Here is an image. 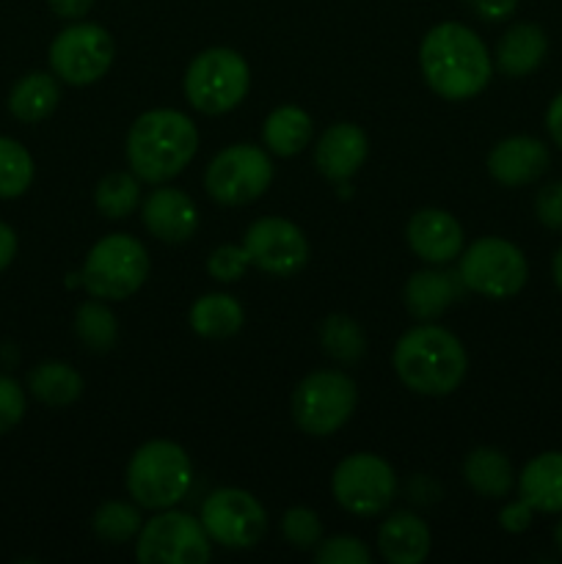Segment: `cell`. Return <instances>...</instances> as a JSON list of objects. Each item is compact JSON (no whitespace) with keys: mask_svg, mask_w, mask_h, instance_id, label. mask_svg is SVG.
Wrapping results in <instances>:
<instances>
[{"mask_svg":"<svg viewBox=\"0 0 562 564\" xmlns=\"http://www.w3.org/2000/svg\"><path fill=\"white\" fill-rule=\"evenodd\" d=\"M356 402V383L345 372L320 369L298 383L292 394V419L312 438H328L350 422Z\"/></svg>","mask_w":562,"mask_h":564,"instance_id":"obj_7","label":"cell"},{"mask_svg":"<svg viewBox=\"0 0 562 564\" xmlns=\"http://www.w3.org/2000/svg\"><path fill=\"white\" fill-rule=\"evenodd\" d=\"M312 116L298 105H281L264 119V147L279 158H292L303 152L312 141Z\"/></svg>","mask_w":562,"mask_h":564,"instance_id":"obj_26","label":"cell"},{"mask_svg":"<svg viewBox=\"0 0 562 564\" xmlns=\"http://www.w3.org/2000/svg\"><path fill=\"white\" fill-rule=\"evenodd\" d=\"M138 202H141L138 176L127 174V171H114V174L102 176L94 191V204L105 218H127L130 213H136Z\"/></svg>","mask_w":562,"mask_h":564,"instance_id":"obj_30","label":"cell"},{"mask_svg":"<svg viewBox=\"0 0 562 564\" xmlns=\"http://www.w3.org/2000/svg\"><path fill=\"white\" fill-rule=\"evenodd\" d=\"M549 147L529 135L505 138L488 154V174L505 187L532 185V182H538L549 171Z\"/></svg>","mask_w":562,"mask_h":564,"instance_id":"obj_15","label":"cell"},{"mask_svg":"<svg viewBox=\"0 0 562 564\" xmlns=\"http://www.w3.org/2000/svg\"><path fill=\"white\" fill-rule=\"evenodd\" d=\"M281 534L298 551L317 549L323 540V523H320L317 512L306 510V507H292L281 518Z\"/></svg>","mask_w":562,"mask_h":564,"instance_id":"obj_33","label":"cell"},{"mask_svg":"<svg viewBox=\"0 0 562 564\" xmlns=\"http://www.w3.org/2000/svg\"><path fill=\"white\" fill-rule=\"evenodd\" d=\"M202 523L213 543L240 551L262 540L268 516H264V507L246 490L220 488L204 501Z\"/></svg>","mask_w":562,"mask_h":564,"instance_id":"obj_13","label":"cell"},{"mask_svg":"<svg viewBox=\"0 0 562 564\" xmlns=\"http://www.w3.org/2000/svg\"><path fill=\"white\" fill-rule=\"evenodd\" d=\"M273 182V163L268 152L253 143H235V147L220 149L207 165L204 187L209 198H215L224 207H242V204L257 202Z\"/></svg>","mask_w":562,"mask_h":564,"instance_id":"obj_9","label":"cell"},{"mask_svg":"<svg viewBox=\"0 0 562 564\" xmlns=\"http://www.w3.org/2000/svg\"><path fill=\"white\" fill-rule=\"evenodd\" d=\"M125 482L138 507L158 512L171 510L185 499L193 485L191 457L174 441H149L132 455Z\"/></svg>","mask_w":562,"mask_h":564,"instance_id":"obj_4","label":"cell"},{"mask_svg":"<svg viewBox=\"0 0 562 564\" xmlns=\"http://www.w3.org/2000/svg\"><path fill=\"white\" fill-rule=\"evenodd\" d=\"M397 378L422 397H446L463 383L468 369L466 350L452 330L417 325L400 336L391 356Z\"/></svg>","mask_w":562,"mask_h":564,"instance_id":"obj_3","label":"cell"},{"mask_svg":"<svg viewBox=\"0 0 562 564\" xmlns=\"http://www.w3.org/2000/svg\"><path fill=\"white\" fill-rule=\"evenodd\" d=\"M532 518H534V510L523 499L512 501V505H507L505 510L499 512L501 529H505V532H512V534L527 532V529L532 527Z\"/></svg>","mask_w":562,"mask_h":564,"instance_id":"obj_38","label":"cell"},{"mask_svg":"<svg viewBox=\"0 0 562 564\" xmlns=\"http://www.w3.org/2000/svg\"><path fill=\"white\" fill-rule=\"evenodd\" d=\"M369 154V138L367 132L350 121H339V124L328 127L320 135L317 149H314V163H317L320 174L331 182H345L367 163Z\"/></svg>","mask_w":562,"mask_h":564,"instance_id":"obj_18","label":"cell"},{"mask_svg":"<svg viewBox=\"0 0 562 564\" xmlns=\"http://www.w3.org/2000/svg\"><path fill=\"white\" fill-rule=\"evenodd\" d=\"M378 549L391 564H422L430 554V529L413 512H395L378 532Z\"/></svg>","mask_w":562,"mask_h":564,"instance_id":"obj_20","label":"cell"},{"mask_svg":"<svg viewBox=\"0 0 562 564\" xmlns=\"http://www.w3.org/2000/svg\"><path fill=\"white\" fill-rule=\"evenodd\" d=\"M457 275L466 290L483 297L505 301L527 286L529 264L518 246L501 237H479L466 248L457 264Z\"/></svg>","mask_w":562,"mask_h":564,"instance_id":"obj_8","label":"cell"},{"mask_svg":"<svg viewBox=\"0 0 562 564\" xmlns=\"http://www.w3.org/2000/svg\"><path fill=\"white\" fill-rule=\"evenodd\" d=\"M521 499L534 512H562V452H543L518 477Z\"/></svg>","mask_w":562,"mask_h":564,"instance_id":"obj_22","label":"cell"},{"mask_svg":"<svg viewBox=\"0 0 562 564\" xmlns=\"http://www.w3.org/2000/svg\"><path fill=\"white\" fill-rule=\"evenodd\" d=\"M474 11L488 22H501L516 14L518 0H472Z\"/></svg>","mask_w":562,"mask_h":564,"instance_id":"obj_39","label":"cell"},{"mask_svg":"<svg viewBox=\"0 0 562 564\" xmlns=\"http://www.w3.org/2000/svg\"><path fill=\"white\" fill-rule=\"evenodd\" d=\"M94 534H97L102 543L121 545L127 540L138 538L143 527V518L138 512V507L127 505V501H105L99 505V510L91 518Z\"/></svg>","mask_w":562,"mask_h":564,"instance_id":"obj_31","label":"cell"},{"mask_svg":"<svg viewBox=\"0 0 562 564\" xmlns=\"http://www.w3.org/2000/svg\"><path fill=\"white\" fill-rule=\"evenodd\" d=\"M545 53H549V39L543 28L534 22H518L496 47V66L507 77H527L543 64Z\"/></svg>","mask_w":562,"mask_h":564,"instance_id":"obj_21","label":"cell"},{"mask_svg":"<svg viewBox=\"0 0 562 564\" xmlns=\"http://www.w3.org/2000/svg\"><path fill=\"white\" fill-rule=\"evenodd\" d=\"M461 297V275L446 270H419L406 284V308L419 323L441 317Z\"/></svg>","mask_w":562,"mask_h":564,"instance_id":"obj_19","label":"cell"},{"mask_svg":"<svg viewBox=\"0 0 562 564\" xmlns=\"http://www.w3.org/2000/svg\"><path fill=\"white\" fill-rule=\"evenodd\" d=\"M28 391L47 408L75 405L83 394V378L64 361H42L28 375Z\"/></svg>","mask_w":562,"mask_h":564,"instance_id":"obj_25","label":"cell"},{"mask_svg":"<svg viewBox=\"0 0 562 564\" xmlns=\"http://www.w3.org/2000/svg\"><path fill=\"white\" fill-rule=\"evenodd\" d=\"M551 273H554V284H556V290L562 292V246L556 248L554 262H551Z\"/></svg>","mask_w":562,"mask_h":564,"instance_id":"obj_43","label":"cell"},{"mask_svg":"<svg viewBox=\"0 0 562 564\" xmlns=\"http://www.w3.org/2000/svg\"><path fill=\"white\" fill-rule=\"evenodd\" d=\"M408 246L430 264H446L463 251V226L444 209H419L408 220Z\"/></svg>","mask_w":562,"mask_h":564,"instance_id":"obj_16","label":"cell"},{"mask_svg":"<svg viewBox=\"0 0 562 564\" xmlns=\"http://www.w3.org/2000/svg\"><path fill=\"white\" fill-rule=\"evenodd\" d=\"M320 345L334 361L356 364L367 352V336L361 325L347 314H331L320 325Z\"/></svg>","mask_w":562,"mask_h":564,"instance_id":"obj_28","label":"cell"},{"mask_svg":"<svg viewBox=\"0 0 562 564\" xmlns=\"http://www.w3.org/2000/svg\"><path fill=\"white\" fill-rule=\"evenodd\" d=\"M424 83L450 102L477 97L494 75L488 47L472 28L461 22H439L419 47Z\"/></svg>","mask_w":562,"mask_h":564,"instance_id":"obj_1","label":"cell"},{"mask_svg":"<svg viewBox=\"0 0 562 564\" xmlns=\"http://www.w3.org/2000/svg\"><path fill=\"white\" fill-rule=\"evenodd\" d=\"M33 182V158L20 141L0 135V198H20Z\"/></svg>","mask_w":562,"mask_h":564,"instance_id":"obj_32","label":"cell"},{"mask_svg":"<svg viewBox=\"0 0 562 564\" xmlns=\"http://www.w3.org/2000/svg\"><path fill=\"white\" fill-rule=\"evenodd\" d=\"M545 127H549L551 141L562 149V91L551 99L549 110H545Z\"/></svg>","mask_w":562,"mask_h":564,"instance_id":"obj_41","label":"cell"},{"mask_svg":"<svg viewBox=\"0 0 562 564\" xmlns=\"http://www.w3.org/2000/svg\"><path fill=\"white\" fill-rule=\"evenodd\" d=\"M17 257V235L9 224L0 220V270L9 268Z\"/></svg>","mask_w":562,"mask_h":564,"instance_id":"obj_42","label":"cell"},{"mask_svg":"<svg viewBox=\"0 0 562 564\" xmlns=\"http://www.w3.org/2000/svg\"><path fill=\"white\" fill-rule=\"evenodd\" d=\"M196 149V124L182 110H147L132 121L127 132V163L132 174L149 185H163L180 176Z\"/></svg>","mask_w":562,"mask_h":564,"instance_id":"obj_2","label":"cell"},{"mask_svg":"<svg viewBox=\"0 0 562 564\" xmlns=\"http://www.w3.org/2000/svg\"><path fill=\"white\" fill-rule=\"evenodd\" d=\"M251 86V69L237 50L209 47L185 72V97L198 113L220 116L235 110Z\"/></svg>","mask_w":562,"mask_h":564,"instance_id":"obj_6","label":"cell"},{"mask_svg":"<svg viewBox=\"0 0 562 564\" xmlns=\"http://www.w3.org/2000/svg\"><path fill=\"white\" fill-rule=\"evenodd\" d=\"M136 556L141 564H204L213 556V540L202 518L160 510L138 532Z\"/></svg>","mask_w":562,"mask_h":564,"instance_id":"obj_10","label":"cell"},{"mask_svg":"<svg viewBox=\"0 0 562 564\" xmlns=\"http://www.w3.org/2000/svg\"><path fill=\"white\" fill-rule=\"evenodd\" d=\"M61 102V86L58 77L47 75V72H31V75L20 77L9 94V113L17 121L25 124H36L47 116L55 113Z\"/></svg>","mask_w":562,"mask_h":564,"instance_id":"obj_23","label":"cell"},{"mask_svg":"<svg viewBox=\"0 0 562 564\" xmlns=\"http://www.w3.org/2000/svg\"><path fill=\"white\" fill-rule=\"evenodd\" d=\"M47 6L61 20H83L91 11L94 0H47Z\"/></svg>","mask_w":562,"mask_h":564,"instance_id":"obj_40","label":"cell"},{"mask_svg":"<svg viewBox=\"0 0 562 564\" xmlns=\"http://www.w3.org/2000/svg\"><path fill=\"white\" fill-rule=\"evenodd\" d=\"M554 538H556V549H560V551H562V521H560V527H556Z\"/></svg>","mask_w":562,"mask_h":564,"instance_id":"obj_44","label":"cell"},{"mask_svg":"<svg viewBox=\"0 0 562 564\" xmlns=\"http://www.w3.org/2000/svg\"><path fill=\"white\" fill-rule=\"evenodd\" d=\"M463 477H466L468 488L485 499H505L516 485V471H512L510 460L490 446H479L466 457Z\"/></svg>","mask_w":562,"mask_h":564,"instance_id":"obj_24","label":"cell"},{"mask_svg":"<svg viewBox=\"0 0 562 564\" xmlns=\"http://www.w3.org/2000/svg\"><path fill=\"white\" fill-rule=\"evenodd\" d=\"M242 306L231 295L213 292L193 303L191 308V328L204 339H229L242 328Z\"/></svg>","mask_w":562,"mask_h":564,"instance_id":"obj_27","label":"cell"},{"mask_svg":"<svg viewBox=\"0 0 562 564\" xmlns=\"http://www.w3.org/2000/svg\"><path fill=\"white\" fill-rule=\"evenodd\" d=\"M251 264V257L242 246H218L207 259V273L220 284H231V281L242 279V273Z\"/></svg>","mask_w":562,"mask_h":564,"instance_id":"obj_34","label":"cell"},{"mask_svg":"<svg viewBox=\"0 0 562 564\" xmlns=\"http://www.w3.org/2000/svg\"><path fill=\"white\" fill-rule=\"evenodd\" d=\"M75 334L88 350L108 352L114 350L116 339H119V325H116L114 312L105 303L88 301L80 303L75 312Z\"/></svg>","mask_w":562,"mask_h":564,"instance_id":"obj_29","label":"cell"},{"mask_svg":"<svg viewBox=\"0 0 562 564\" xmlns=\"http://www.w3.org/2000/svg\"><path fill=\"white\" fill-rule=\"evenodd\" d=\"M534 215L551 231H562V182H551L534 196Z\"/></svg>","mask_w":562,"mask_h":564,"instance_id":"obj_37","label":"cell"},{"mask_svg":"<svg viewBox=\"0 0 562 564\" xmlns=\"http://www.w3.org/2000/svg\"><path fill=\"white\" fill-rule=\"evenodd\" d=\"M114 39L97 22H75L50 44V66L69 86H91L108 75L114 64Z\"/></svg>","mask_w":562,"mask_h":564,"instance_id":"obj_11","label":"cell"},{"mask_svg":"<svg viewBox=\"0 0 562 564\" xmlns=\"http://www.w3.org/2000/svg\"><path fill=\"white\" fill-rule=\"evenodd\" d=\"M331 490L342 510L353 516H378L395 499L397 479L383 457L358 452L336 466Z\"/></svg>","mask_w":562,"mask_h":564,"instance_id":"obj_12","label":"cell"},{"mask_svg":"<svg viewBox=\"0 0 562 564\" xmlns=\"http://www.w3.org/2000/svg\"><path fill=\"white\" fill-rule=\"evenodd\" d=\"M25 391L9 375H0V435L11 433L25 416Z\"/></svg>","mask_w":562,"mask_h":564,"instance_id":"obj_36","label":"cell"},{"mask_svg":"<svg viewBox=\"0 0 562 564\" xmlns=\"http://www.w3.org/2000/svg\"><path fill=\"white\" fill-rule=\"evenodd\" d=\"M149 279V253L130 235H108L88 251L80 284L99 301H125Z\"/></svg>","mask_w":562,"mask_h":564,"instance_id":"obj_5","label":"cell"},{"mask_svg":"<svg viewBox=\"0 0 562 564\" xmlns=\"http://www.w3.org/2000/svg\"><path fill=\"white\" fill-rule=\"evenodd\" d=\"M242 248L262 273L290 279L309 262L306 235L287 218H259L248 226Z\"/></svg>","mask_w":562,"mask_h":564,"instance_id":"obj_14","label":"cell"},{"mask_svg":"<svg viewBox=\"0 0 562 564\" xmlns=\"http://www.w3.org/2000/svg\"><path fill=\"white\" fill-rule=\"evenodd\" d=\"M320 564H369V549L356 538H331L320 540L317 545Z\"/></svg>","mask_w":562,"mask_h":564,"instance_id":"obj_35","label":"cell"},{"mask_svg":"<svg viewBox=\"0 0 562 564\" xmlns=\"http://www.w3.org/2000/svg\"><path fill=\"white\" fill-rule=\"evenodd\" d=\"M141 220L163 242L191 240L198 226V209L185 191L176 187H158L149 193L141 207Z\"/></svg>","mask_w":562,"mask_h":564,"instance_id":"obj_17","label":"cell"}]
</instances>
